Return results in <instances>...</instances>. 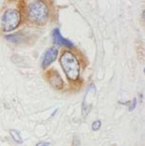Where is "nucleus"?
Listing matches in <instances>:
<instances>
[{"label":"nucleus","mask_w":145,"mask_h":146,"mask_svg":"<svg viewBox=\"0 0 145 146\" xmlns=\"http://www.w3.org/2000/svg\"><path fill=\"white\" fill-rule=\"evenodd\" d=\"M5 39H6L8 42H11V43H15V44H18L21 43V41L23 40V36L21 34H10V35H6L5 36Z\"/></svg>","instance_id":"nucleus-7"},{"label":"nucleus","mask_w":145,"mask_h":146,"mask_svg":"<svg viewBox=\"0 0 145 146\" xmlns=\"http://www.w3.org/2000/svg\"><path fill=\"white\" fill-rule=\"evenodd\" d=\"M57 55H58V48H57L52 46V48H48V50L46 51L45 55H44V58H43V62H42V67H43V69L48 68L51 63L54 62L56 60V58H57Z\"/></svg>","instance_id":"nucleus-4"},{"label":"nucleus","mask_w":145,"mask_h":146,"mask_svg":"<svg viewBox=\"0 0 145 146\" xmlns=\"http://www.w3.org/2000/svg\"><path fill=\"white\" fill-rule=\"evenodd\" d=\"M50 142H48V141H40L36 144V146H50Z\"/></svg>","instance_id":"nucleus-11"},{"label":"nucleus","mask_w":145,"mask_h":146,"mask_svg":"<svg viewBox=\"0 0 145 146\" xmlns=\"http://www.w3.org/2000/svg\"><path fill=\"white\" fill-rule=\"evenodd\" d=\"M27 15L31 21L36 22V23H42L48 19V6L43 1H34L28 5Z\"/></svg>","instance_id":"nucleus-2"},{"label":"nucleus","mask_w":145,"mask_h":146,"mask_svg":"<svg viewBox=\"0 0 145 146\" xmlns=\"http://www.w3.org/2000/svg\"><path fill=\"white\" fill-rule=\"evenodd\" d=\"M10 135H11V137H13V139L16 141L17 143H19V144H21L23 141V138L21 137V133H19V131L17 130H10Z\"/></svg>","instance_id":"nucleus-8"},{"label":"nucleus","mask_w":145,"mask_h":146,"mask_svg":"<svg viewBox=\"0 0 145 146\" xmlns=\"http://www.w3.org/2000/svg\"><path fill=\"white\" fill-rule=\"evenodd\" d=\"M60 64L68 80L75 81L80 75L79 62L71 51H64L60 57Z\"/></svg>","instance_id":"nucleus-1"},{"label":"nucleus","mask_w":145,"mask_h":146,"mask_svg":"<svg viewBox=\"0 0 145 146\" xmlns=\"http://www.w3.org/2000/svg\"><path fill=\"white\" fill-rule=\"evenodd\" d=\"M52 37H53V41H54L55 44L58 46H64L65 48H73L75 44H73L70 40L66 38H63L62 35L60 33V30L58 28H55L52 32Z\"/></svg>","instance_id":"nucleus-5"},{"label":"nucleus","mask_w":145,"mask_h":146,"mask_svg":"<svg viewBox=\"0 0 145 146\" xmlns=\"http://www.w3.org/2000/svg\"><path fill=\"white\" fill-rule=\"evenodd\" d=\"M21 21V16L19 10L8 9L2 16V29L5 32H11L17 28Z\"/></svg>","instance_id":"nucleus-3"},{"label":"nucleus","mask_w":145,"mask_h":146,"mask_svg":"<svg viewBox=\"0 0 145 146\" xmlns=\"http://www.w3.org/2000/svg\"><path fill=\"white\" fill-rule=\"evenodd\" d=\"M101 126H102V122L100 120H96L93 122L92 124V130L93 131H98L101 129Z\"/></svg>","instance_id":"nucleus-9"},{"label":"nucleus","mask_w":145,"mask_h":146,"mask_svg":"<svg viewBox=\"0 0 145 146\" xmlns=\"http://www.w3.org/2000/svg\"><path fill=\"white\" fill-rule=\"evenodd\" d=\"M136 103H137V100H136V98H134V100L132 101V102H130V103H129V110H130V111L134 110V108H136Z\"/></svg>","instance_id":"nucleus-10"},{"label":"nucleus","mask_w":145,"mask_h":146,"mask_svg":"<svg viewBox=\"0 0 145 146\" xmlns=\"http://www.w3.org/2000/svg\"><path fill=\"white\" fill-rule=\"evenodd\" d=\"M48 82L55 89H62L64 85L62 78L55 71H50L48 73Z\"/></svg>","instance_id":"nucleus-6"}]
</instances>
